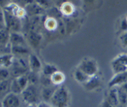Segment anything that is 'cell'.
<instances>
[{"label": "cell", "instance_id": "cell-1", "mask_svg": "<svg viewBox=\"0 0 127 107\" xmlns=\"http://www.w3.org/2000/svg\"><path fill=\"white\" fill-rule=\"evenodd\" d=\"M69 100L68 90L64 86H60L56 90L50 102L53 107H68Z\"/></svg>", "mask_w": 127, "mask_h": 107}, {"label": "cell", "instance_id": "cell-2", "mask_svg": "<svg viewBox=\"0 0 127 107\" xmlns=\"http://www.w3.org/2000/svg\"><path fill=\"white\" fill-rule=\"evenodd\" d=\"M78 69L81 70L89 77H92L97 74L98 67L96 62L92 58H85L81 61L78 67Z\"/></svg>", "mask_w": 127, "mask_h": 107}, {"label": "cell", "instance_id": "cell-3", "mask_svg": "<svg viewBox=\"0 0 127 107\" xmlns=\"http://www.w3.org/2000/svg\"><path fill=\"white\" fill-rule=\"evenodd\" d=\"M3 14L6 27L9 31L12 30L14 32H17L21 29V21L19 17L7 10H4Z\"/></svg>", "mask_w": 127, "mask_h": 107}, {"label": "cell", "instance_id": "cell-4", "mask_svg": "<svg viewBox=\"0 0 127 107\" xmlns=\"http://www.w3.org/2000/svg\"><path fill=\"white\" fill-rule=\"evenodd\" d=\"M111 66L114 74L127 71V54H122L117 56L111 62Z\"/></svg>", "mask_w": 127, "mask_h": 107}, {"label": "cell", "instance_id": "cell-5", "mask_svg": "<svg viewBox=\"0 0 127 107\" xmlns=\"http://www.w3.org/2000/svg\"><path fill=\"white\" fill-rule=\"evenodd\" d=\"M22 100L29 105H33L38 100V91L35 85L29 84L21 93Z\"/></svg>", "mask_w": 127, "mask_h": 107}, {"label": "cell", "instance_id": "cell-6", "mask_svg": "<svg viewBox=\"0 0 127 107\" xmlns=\"http://www.w3.org/2000/svg\"><path fill=\"white\" fill-rule=\"evenodd\" d=\"M29 80L27 75H22L16 77L11 83V92L19 94L29 85Z\"/></svg>", "mask_w": 127, "mask_h": 107}, {"label": "cell", "instance_id": "cell-7", "mask_svg": "<svg viewBox=\"0 0 127 107\" xmlns=\"http://www.w3.org/2000/svg\"><path fill=\"white\" fill-rule=\"evenodd\" d=\"M2 107H20L21 99L18 94L9 92L4 97L1 102Z\"/></svg>", "mask_w": 127, "mask_h": 107}, {"label": "cell", "instance_id": "cell-8", "mask_svg": "<svg viewBox=\"0 0 127 107\" xmlns=\"http://www.w3.org/2000/svg\"><path fill=\"white\" fill-rule=\"evenodd\" d=\"M127 82V71L125 72L114 74V77L109 82V87L112 88L115 87H119Z\"/></svg>", "mask_w": 127, "mask_h": 107}, {"label": "cell", "instance_id": "cell-9", "mask_svg": "<svg viewBox=\"0 0 127 107\" xmlns=\"http://www.w3.org/2000/svg\"><path fill=\"white\" fill-rule=\"evenodd\" d=\"M101 84V78L99 75L96 74L94 76H92L89 78V79L84 83V88L88 91L94 90L98 87H100Z\"/></svg>", "mask_w": 127, "mask_h": 107}, {"label": "cell", "instance_id": "cell-10", "mask_svg": "<svg viewBox=\"0 0 127 107\" xmlns=\"http://www.w3.org/2000/svg\"><path fill=\"white\" fill-rule=\"evenodd\" d=\"M106 99L115 107L119 105V96H118L117 87H115L110 88V90H109L107 95Z\"/></svg>", "mask_w": 127, "mask_h": 107}, {"label": "cell", "instance_id": "cell-11", "mask_svg": "<svg viewBox=\"0 0 127 107\" xmlns=\"http://www.w3.org/2000/svg\"><path fill=\"white\" fill-rule=\"evenodd\" d=\"M56 86L57 85L47 86V87H45L42 89V92H41V95H42V97L43 98V99L44 100V102H48L50 101L52 97H53V94L55 92L56 90L58 88Z\"/></svg>", "mask_w": 127, "mask_h": 107}, {"label": "cell", "instance_id": "cell-12", "mask_svg": "<svg viewBox=\"0 0 127 107\" xmlns=\"http://www.w3.org/2000/svg\"><path fill=\"white\" fill-rule=\"evenodd\" d=\"M29 62V68L32 71L38 72V70L42 68L40 61L35 54H32L30 55Z\"/></svg>", "mask_w": 127, "mask_h": 107}, {"label": "cell", "instance_id": "cell-13", "mask_svg": "<svg viewBox=\"0 0 127 107\" xmlns=\"http://www.w3.org/2000/svg\"><path fill=\"white\" fill-rule=\"evenodd\" d=\"M26 12L29 15L31 16H37L43 11V7H41L37 3H31L26 7Z\"/></svg>", "mask_w": 127, "mask_h": 107}, {"label": "cell", "instance_id": "cell-14", "mask_svg": "<svg viewBox=\"0 0 127 107\" xmlns=\"http://www.w3.org/2000/svg\"><path fill=\"white\" fill-rule=\"evenodd\" d=\"M9 41L12 46L24 45V39L23 36L17 32H11L10 34Z\"/></svg>", "mask_w": 127, "mask_h": 107}, {"label": "cell", "instance_id": "cell-15", "mask_svg": "<svg viewBox=\"0 0 127 107\" xmlns=\"http://www.w3.org/2000/svg\"><path fill=\"white\" fill-rule=\"evenodd\" d=\"M74 77L77 82H78L79 83H83V84L86 83L91 77L89 76H88V75L86 74V73H84L83 72H82L81 70L78 69V68H77L74 71Z\"/></svg>", "mask_w": 127, "mask_h": 107}, {"label": "cell", "instance_id": "cell-16", "mask_svg": "<svg viewBox=\"0 0 127 107\" xmlns=\"http://www.w3.org/2000/svg\"><path fill=\"white\" fill-rule=\"evenodd\" d=\"M14 58L13 56L11 54H5L1 55V67H7L12 65L13 63Z\"/></svg>", "mask_w": 127, "mask_h": 107}, {"label": "cell", "instance_id": "cell-17", "mask_svg": "<svg viewBox=\"0 0 127 107\" xmlns=\"http://www.w3.org/2000/svg\"><path fill=\"white\" fill-rule=\"evenodd\" d=\"M58 72V69L54 65L47 64L42 68V72L43 75L47 77H52L54 73Z\"/></svg>", "mask_w": 127, "mask_h": 107}, {"label": "cell", "instance_id": "cell-18", "mask_svg": "<svg viewBox=\"0 0 127 107\" xmlns=\"http://www.w3.org/2000/svg\"><path fill=\"white\" fill-rule=\"evenodd\" d=\"M117 90L119 104L127 106V93L119 87H117Z\"/></svg>", "mask_w": 127, "mask_h": 107}, {"label": "cell", "instance_id": "cell-19", "mask_svg": "<svg viewBox=\"0 0 127 107\" xmlns=\"http://www.w3.org/2000/svg\"><path fill=\"white\" fill-rule=\"evenodd\" d=\"M64 76L62 73H60L59 72H56L51 77V79H52V83L55 85H58L61 84L62 82L64 81Z\"/></svg>", "mask_w": 127, "mask_h": 107}, {"label": "cell", "instance_id": "cell-20", "mask_svg": "<svg viewBox=\"0 0 127 107\" xmlns=\"http://www.w3.org/2000/svg\"><path fill=\"white\" fill-rule=\"evenodd\" d=\"M27 77L29 84L35 85L40 80V77H38L37 72H33V71L32 70L29 72V73L27 75Z\"/></svg>", "mask_w": 127, "mask_h": 107}, {"label": "cell", "instance_id": "cell-21", "mask_svg": "<svg viewBox=\"0 0 127 107\" xmlns=\"http://www.w3.org/2000/svg\"><path fill=\"white\" fill-rule=\"evenodd\" d=\"M11 50L13 52L18 54H26L28 53V50L26 49L24 45H16V46H12Z\"/></svg>", "mask_w": 127, "mask_h": 107}, {"label": "cell", "instance_id": "cell-22", "mask_svg": "<svg viewBox=\"0 0 127 107\" xmlns=\"http://www.w3.org/2000/svg\"><path fill=\"white\" fill-rule=\"evenodd\" d=\"M11 83L8 81V80H1L0 83V91L1 93H7L9 90H11Z\"/></svg>", "mask_w": 127, "mask_h": 107}, {"label": "cell", "instance_id": "cell-23", "mask_svg": "<svg viewBox=\"0 0 127 107\" xmlns=\"http://www.w3.org/2000/svg\"><path fill=\"white\" fill-rule=\"evenodd\" d=\"M14 3L19 7H26L30 4L33 2V0H12Z\"/></svg>", "mask_w": 127, "mask_h": 107}, {"label": "cell", "instance_id": "cell-24", "mask_svg": "<svg viewBox=\"0 0 127 107\" xmlns=\"http://www.w3.org/2000/svg\"><path fill=\"white\" fill-rule=\"evenodd\" d=\"M41 37L40 36V35L38 34H37V32H33V31H31L29 33V39L31 40V42L32 43L37 44L38 43V42L40 40Z\"/></svg>", "mask_w": 127, "mask_h": 107}, {"label": "cell", "instance_id": "cell-25", "mask_svg": "<svg viewBox=\"0 0 127 107\" xmlns=\"http://www.w3.org/2000/svg\"><path fill=\"white\" fill-rule=\"evenodd\" d=\"M10 75V72L7 68L1 67V80H8L9 77Z\"/></svg>", "mask_w": 127, "mask_h": 107}, {"label": "cell", "instance_id": "cell-26", "mask_svg": "<svg viewBox=\"0 0 127 107\" xmlns=\"http://www.w3.org/2000/svg\"><path fill=\"white\" fill-rule=\"evenodd\" d=\"M37 3L42 7H47L49 6V2L48 0H36Z\"/></svg>", "mask_w": 127, "mask_h": 107}, {"label": "cell", "instance_id": "cell-27", "mask_svg": "<svg viewBox=\"0 0 127 107\" xmlns=\"http://www.w3.org/2000/svg\"><path fill=\"white\" fill-rule=\"evenodd\" d=\"M100 107H116L114 105H113L111 103L109 102L105 98L102 102L101 105H100Z\"/></svg>", "mask_w": 127, "mask_h": 107}, {"label": "cell", "instance_id": "cell-28", "mask_svg": "<svg viewBox=\"0 0 127 107\" xmlns=\"http://www.w3.org/2000/svg\"><path fill=\"white\" fill-rule=\"evenodd\" d=\"M37 107H53L51 104H49L48 102H42L38 104Z\"/></svg>", "mask_w": 127, "mask_h": 107}, {"label": "cell", "instance_id": "cell-29", "mask_svg": "<svg viewBox=\"0 0 127 107\" xmlns=\"http://www.w3.org/2000/svg\"><path fill=\"white\" fill-rule=\"evenodd\" d=\"M122 41L123 45L125 46H127V33L125 34L122 37Z\"/></svg>", "mask_w": 127, "mask_h": 107}, {"label": "cell", "instance_id": "cell-30", "mask_svg": "<svg viewBox=\"0 0 127 107\" xmlns=\"http://www.w3.org/2000/svg\"><path fill=\"white\" fill-rule=\"evenodd\" d=\"M11 0H1V7H3L4 6H7V5L10 3Z\"/></svg>", "mask_w": 127, "mask_h": 107}, {"label": "cell", "instance_id": "cell-31", "mask_svg": "<svg viewBox=\"0 0 127 107\" xmlns=\"http://www.w3.org/2000/svg\"><path fill=\"white\" fill-rule=\"evenodd\" d=\"M119 87H120L122 90H123L125 91V92H127V82H125V83H124V84H122V85L119 86Z\"/></svg>", "mask_w": 127, "mask_h": 107}, {"label": "cell", "instance_id": "cell-32", "mask_svg": "<svg viewBox=\"0 0 127 107\" xmlns=\"http://www.w3.org/2000/svg\"><path fill=\"white\" fill-rule=\"evenodd\" d=\"M116 107H127V106H125V105H121V104H119V105L117 106Z\"/></svg>", "mask_w": 127, "mask_h": 107}, {"label": "cell", "instance_id": "cell-33", "mask_svg": "<svg viewBox=\"0 0 127 107\" xmlns=\"http://www.w3.org/2000/svg\"><path fill=\"white\" fill-rule=\"evenodd\" d=\"M85 1L88 2H93L94 0H85Z\"/></svg>", "mask_w": 127, "mask_h": 107}, {"label": "cell", "instance_id": "cell-34", "mask_svg": "<svg viewBox=\"0 0 127 107\" xmlns=\"http://www.w3.org/2000/svg\"><path fill=\"white\" fill-rule=\"evenodd\" d=\"M27 107H34L33 105H29V106Z\"/></svg>", "mask_w": 127, "mask_h": 107}]
</instances>
